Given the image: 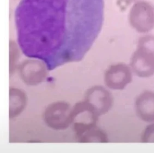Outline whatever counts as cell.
Segmentation results:
<instances>
[{"label":"cell","instance_id":"6da1fadb","mask_svg":"<svg viewBox=\"0 0 154 153\" xmlns=\"http://www.w3.org/2000/svg\"><path fill=\"white\" fill-rule=\"evenodd\" d=\"M103 0H22L15 11L22 53L47 70L81 61L99 34Z\"/></svg>","mask_w":154,"mask_h":153},{"label":"cell","instance_id":"7a4b0ae2","mask_svg":"<svg viewBox=\"0 0 154 153\" xmlns=\"http://www.w3.org/2000/svg\"><path fill=\"white\" fill-rule=\"evenodd\" d=\"M130 17L136 23L151 24L154 21V7L146 1L136 2L130 11Z\"/></svg>","mask_w":154,"mask_h":153},{"label":"cell","instance_id":"3957f363","mask_svg":"<svg viewBox=\"0 0 154 153\" xmlns=\"http://www.w3.org/2000/svg\"><path fill=\"white\" fill-rule=\"evenodd\" d=\"M128 1H129V2H131V1H135V0H127Z\"/></svg>","mask_w":154,"mask_h":153}]
</instances>
